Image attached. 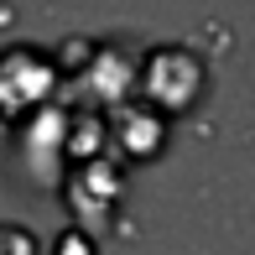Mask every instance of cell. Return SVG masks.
I'll list each match as a JSON object with an SVG mask.
<instances>
[{
  "instance_id": "obj_1",
  "label": "cell",
  "mask_w": 255,
  "mask_h": 255,
  "mask_svg": "<svg viewBox=\"0 0 255 255\" xmlns=\"http://www.w3.org/2000/svg\"><path fill=\"white\" fill-rule=\"evenodd\" d=\"M52 94V63L37 47H10L0 52V115L5 120H21V115L42 110Z\"/></svg>"
},
{
  "instance_id": "obj_2",
  "label": "cell",
  "mask_w": 255,
  "mask_h": 255,
  "mask_svg": "<svg viewBox=\"0 0 255 255\" xmlns=\"http://www.w3.org/2000/svg\"><path fill=\"white\" fill-rule=\"evenodd\" d=\"M156 78H172V89L156 94V104H167V110H188V104L203 94V68H198V57L182 52V47H167V52L151 57L146 84H156Z\"/></svg>"
}]
</instances>
